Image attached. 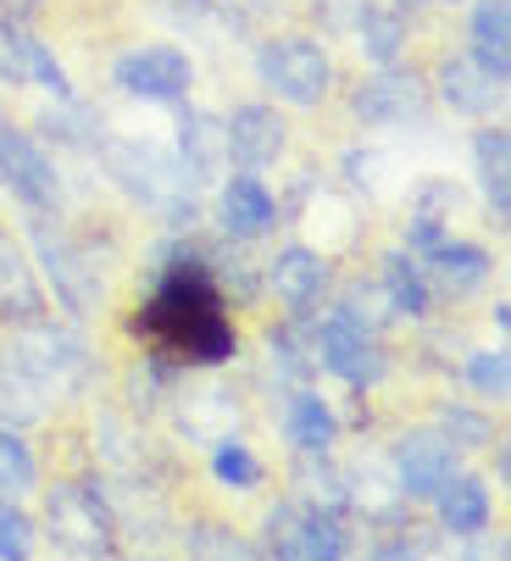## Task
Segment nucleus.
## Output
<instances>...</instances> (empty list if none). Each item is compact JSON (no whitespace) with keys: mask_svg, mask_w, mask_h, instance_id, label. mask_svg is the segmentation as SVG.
Segmentation results:
<instances>
[{"mask_svg":"<svg viewBox=\"0 0 511 561\" xmlns=\"http://www.w3.org/2000/svg\"><path fill=\"white\" fill-rule=\"evenodd\" d=\"M429 273H434V284H440L451 300H462V295L484 289V278H489V251H484V245H467V239H440V245L429 251Z\"/></svg>","mask_w":511,"mask_h":561,"instance_id":"nucleus-22","label":"nucleus"},{"mask_svg":"<svg viewBox=\"0 0 511 561\" xmlns=\"http://www.w3.org/2000/svg\"><path fill=\"white\" fill-rule=\"evenodd\" d=\"M440 523H445V534H456V539H478L484 528H489V490H484V478H473V472H451L445 484H440Z\"/></svg>","mask_w":511,"mask_h":561,"instance_id":"nucleus-18","label":"nucleus"},{"mask_svg":"<svg viewBox=\"0 0 511 561\" xmlns=\"http://www.w3.org/2000/svg\"><path fill=\"white\" fill-rule=\"evenodd\" d=\"M268 351L279 356V373H284V378H306V373H311V356H306V345L295 340V329H273V334H268Z\"/></svg>","mask_w":511,"mask_h":561,"instance_id":"nucleus-32","label":"nucleus"},{"mask_svg":"<svg viewBox=\"0 0 511 561\" xmlns=\"http://www.w3.org/2000/svg\"><path fill=\"white\" fill-rule=\"evenodd\" d=\"M156 262H161V278H156V295L134 317V334H145L156 356H173L190 367H228L239 356V334L223 317L212 256H201L195 245H167L156 251Z\"/></svg>","mask_w":511,"mask_h":561,"instance_id":"nucleus-1","label":"nucleus"},{"mask_svg":"<svg viewBox=\"0 0 511 561\" xmlns=\"http://www.w3.org/2000/svg\"><path fill=\"white\" fill-rule=\"evenodd\" d=\"M467 378H473L478 394L500 400V394L511 389V356H506V351H473V356H467Z\"/></svg>","mask_w":511,"mask_h":561,"instance_id":"nucleus-30","label":"nucleus"},{"mask_svg":"<svg viewBox=\"0 0 511 561\" xmlns=\"http://www.w3.org/2000/svg\"><path fill=\"white\" fill-rule=\"evenodd\" d=\"M23 556H34V517L0 495V561H23Z\"/></svg>","mask_w":511,"mask_h":561,"instance_id":"nucleus-29","label":"nucleus"},{"mask_svg":"<svg viewBox=\"0 0 511 561\" xmlns=\"http://www.w3.org/2000/svg\"><path fill=\"white\" fill-rule=\"evenodd\" d=\"M467 34H473V61L495 78V84H506V72H511V18H506V0H478Z\"/></svg>","mask_w":511,"mask_h":561,"instance_id":"nucleus-23","label":"nucleus"},{"mask_svg":"<svg viewBox=\"0 0 511 561\" xmlns=\"http://www.w3.org/2000/svg\"><path fill=\"white\" fill-rule=\"evenodd\" d=\"M268 284H273V295L289 311H311L322 300V289H328V256L311 251V245H284L268 262Z\"/></svg>","mask_w":511,"mask_h":561,"instance_id":"nucleus-16","label":"nucleus"},{"mask_svg":"<svg viewBox=\"0 0 511 561\" xmlns=\"http://www.w3.org/2000/svg\"><path fill=\"white\" fill-rule=\"evenodd\" d=\"M262 556H289V561H339V556H351V534L345 523H339L333 512L322 506H273L268 512V545Z\"/></svg>","mask_w":511,"mask_h":561,"instance_id":"nucleus-6","label":"nucleus"},{"mask_svg":"<svg viewBox=\"0 0 511 561\" xmlns=\"http://www.w3.org/2000/svg\"><path fill=\"white\" fill-rule=\"evenodd\" d=\"M256 78L289 106H322L333 90V61L311 34H279L256 50Z\"/></svg>","mask_w":511,"mask_h":561,"instance_id":"nucleus-3","label":"nucleus"},{"mask_svg":"<svg viewBox=\"0 0 511 561\" xmlns=\"http://www.w3.org/2000/svg\"><path fill=\"white\" fill-rule=\"evenodd\" d=\"M351 28H356V39H362V50H367V61H373V67L400 61V50H406V12H378V7H362Z\"/></svg>","mask_w":511,"mask_h":561,"instance_id":"nucleus-25","label":"nucleus"},{"mask_svg":"<svg viewBox=\"0 0 511 561\" xmlns=\"http://www.w3.org/2000/svg\"><path fill=\"white\" fill-rule=\"evenodd\" d=\"M440 101L462 117H484L500 101V84L473 61V56H445L440 61Z\"/></svg>","mask_w":511,"mask_h":561,"instance_id":"nucleus-20","label":"nucleus"},{"mask_svg":"<svg viewBox=\"0 0 511 561\" xmlns=\"http://www.w3.org/2000/svg\"><path fill=\"white\" fill-rule=\"evenodd\" d=\"M50 394H72L83 389V378H90V345H83L78 334L45 323V317H34V323H18V340L7 345Z\"/></svg>","mask_w":511,"mask_h":561,"instance_id":"nucleus-5","label":"nucleus"},{"mask_svg":"<svg viewBox=\"0 0 511 561\" xmlns=\"http://www.w3.org/2000/svg\"><path fill=\"white\" fill-rule=\"evenodd\" d=\"M29 239H34V256H39V267H45V278H50V289H56V300H61L72 317H90V311L101 306V278H95L90 256H83L78 245H67V233H61L45 211L29 217Z\"/></svg>","mask_w":511,"mask_h":561,"instance_id":"nucleus-7","label":"nucleus"},{"mask_svg":"<svg viewBox=\"0 0 511 561\" xmlns=\"http://www.w3.org/2000/svg\"><path fill=\"white\" fill-rule=\"evenodd\" d=\"M45 400H50V389L7 351V345H0V423H7V428H29V423H39L50 407H45Z\"/></svg>","mask_w":511,"mask_h":561,"instance_id":"nucleus-19","label":"nucleus"},{"mask_svg":"<svg viewBox=\"0 0 511 561\" xmlns=\"http://www.w3.org/2000/svg\"><path fill=\"white\" fill-rule=\"evenodd\" d=\"M112 84L134 101H156V106H179L195 84V67L179 45H134L117 56Z\"/></svg>","mask_w":511,"mask_h":561,"instance_id":"nucleus-8","label":"nucleus"},{"mask_svg":"<svg viewBox=\"0 0 511 561\" xmlns=\"http://www.w3.org/2000/svg\"><path fill=\"white\" fill-rule=\"evenodd\" d=\"M440 239H445V222L422 211V217H411V228H406V251H411V256H429Z\"/></svg>","mask_w":511,"mask_h":561,"instance_id":"nucleus-33","label":"nucleus"},{"mask_svg":"<svg viewBox=\"0 0 511 561\" xmlns=\"http://www.w3.org/2000/svg\"><path fill=\"white\" fill-rule=\"evenodd\" d=\"M440 434H445L456 450L495 445V423H489L484 412H467V407H445V412H440Z\"/></svg>","mask_w":511,"mask_h":561,"instance_id":"nucleus-28","label":"nucleus"},{"mask_svg":"<svg viewBox=\"0 0 511 561\" xmlns=\"http://www.w3.org/2000/svg\"><path fill=\"white\" fill-rule=\"evenodd\" d=\"M0 123H7V117H0Z\"/></svg>","mask_w":511,"mask_h":561,"instance_id":"nucleus-36","label":"nucleus"},{"mask_svg":"<svg viewBox=\"0 0 511 561\" xmlns=\"http://www.w3.org/2000/svg\"><path fill=\"white\" fill-rule=\"evenodd\" d=\"M223 134H228V156H234L239 168H250V173L279 168L284 150H289V123L273 106H262V101L234 106L228 123H223Z\"/></svg>","mask_w":511,"mask_h":561,"instance_id":"nucleus-12","label":"nucleus"},{"mask_svg":"<svg viewBox=\"0 0 511 561\" xmlns=\"http://www.w3.org/2000/svg\"><path fill=\"white\" fill-rule=\"evenodd\" d=\"M45 523H50L56 550L67 556H117V539H112L117 523L106 512V495L90 484H56L45 501Z\"/></svg>","mask_w":511,"mask_h":561,"instance_id":"nucleus-4","label":"nucleus"},{"mask_svg":"<svg viewBox=\"0 0 511 561\" xmlns=\"http://www.w3.org/2000/svg\"><path fill=\"white\" fill-rule=\"evenodd\" d=\"M0 184H7V195H18L29 211H50L61 201L56 162L12 123H0Z\"/></svg>","mask_w":511,"mask_h":561,"instance_id":"nucleus-10","label":"nucleus"},{"mask_svg":"<svg viewBox=\"0 0 511 561\" xmlns=\"http://www.w3.org/2000/svg\"><path fill=\"white\" fill-rule=\"evenodd\" d=\"M184 550L190 556H262V550H250L245 539H234V528H217V523H195L184 534Z\"/></svg>","mask_w":511,"mask_h":561,"instance_id":"nucleus-31","label":"nucleus"},{"mask_svg":"<svg viewBox=\"0 0 511 561\" xmlns=\"http://www.w3.org/2000/svg\"><path fill=\"white\" fill-rule=\"evenodd\" d=\"M45 317V289L23 256V245L0 228V323H34Z\"/></svg>","mask_w":511,"mask_h":561,"instance_id":"nucleus-17","label":"nucleus"},{"mask_svg":"<svg viewBox=\"0 0 511 561\" xmlns=\"http://www.w3.org/2000/svg\"><path fill=\"white\" fill-rule=\"evenodd\" d=\"M273 222H279V201H273V190L256 179L250 168L223 179V190H217V228L228 239H245V245H250V239L273 233Z\"/></svg>","mask_w":511,"mask_h":561,"instance_id":"nucleus-14","label":"nucleus"},{"mask_svg":"<svg viewBox=\"0 0 511 561\" xmlns=\"http://www.w3.org/2000/svg\"><path fill=\"white\" fill-rule=\"evenodd\" d=\"M39 484V467H34V450L0 423V495L7 501H18V495H29Z\"/></svg>","mask_w":511,"mask_h":561,"instance_id":"nucleus-26","label":"nucleus"},{"mask_svg":"<svg viewBox=\"0 0 511 561\" xmlns=\"http://www.w3.org/2000/svg\"><path fill=\"white\" fill-rule=\"evenodd\" d=\"M378 278H384V300H389V311H400V317H429L434 289H429V278H422V267H417L411 251H384Z\"/></svg>","mask_w":511,"mask_h":561,"instance_id":"nucleus-24","label":"nucleus"},{"mask_svg":"<svg viewBox=\"0 0 511 561\" xmlns=\"http://www.w3.org/2000/svg\"><path fill=\"white\" fill-rule=\"evenodd\" d=\"M351 112L362 123H378V128H395V123H417L429 112V84H422L417 72H400L395 61L378 67L367 84L351 95Z\"/></svg>","mask_w":511,"mask_h":561,"instance_id":"nucleus-11","label":"nucleus"},{"mask_svg":"<svg viewBox=\"0 0 511 561\" xmlns=\"http://www.w3.org/2000/svg\"><path fill=\"white\" fill-rule=\"evenodd\" d=\"M184 7H190V12H201V7H206V0H184Z\"/></svg>","mask_w":511,"mask_h":561,"instance_id":"nucleus-35","label":"nucleus"},{"mask_svg":"<svg viewBox=\"0 0 511 561\" xmlns=\"http://www.w3.org/2000/svg\"><path fill=\"white\" fill-rule=\"evenodd\" d=\"M284 434H289V445L300 456H328L333 439H339V417H333V407H328L322 394L295 389L289 394V412H284Z\"/></svg>","mask_w":511,"mask_h":561,"instance_id":"nucleus-21","label":"nucleus"},{"mask_svg":"<svg viewBox=\"0 0 511 561\" xmlns=\"http://www.w3.org/2000/svg\"><path fill=\"white\" fill-rule=\"evenodd\" d=\"M212 472H217V484H228V490H256L262 484V461H256L250 445H239V439H217L212 445Z\"/></svg>","mask_w":511,"mask_h":561,"instance_id":"nucleus-27","label":"nucleus"},{"mask_svg":"<svg viewBox=\"0 0 511 561\" xmlns=\"http://www.w3.org/2000/svg\"><path fill=\"white\" fill-rule=\"evenodd\" d=\"M317 362L333 373V378H345L351 389H367V383H378L384 378V351H378V340H373V329H362L351 311H328L322 317V329H317Z\"/></svg>","mask_w":511,"mask_h":561,"instance_id":"nucleus-9","label":"nucleus"},{"mask_svg":"<svg viewBox=\"0 0 511 561\" xmlns=\"http://www.w3.org/2000/svg\"><path fill=\"white\" fill-rule=\"evenodd\" d=\"M106 173L139 206H150L167 228H190L195 222V184L184 179V168L167 150H156L145 139H112L106 145Z\"/></svg>","mask_w":511,"mask_h":561,"instance_id":"nucleus-2","label":"nucleus"},{"mask_svg":"<svg viewBox=\"0 0 511 561\" xmlns=\"http://www.w3.org/2000/svg\"><path fill=\"white\" fill-rule=\"evenodd\" d=\"M173 162L184 168V179H190L195 190H206V184L223 179V168H228V134H223V123H217L212 112H184V123H179V156H173Z\"/></svg>","mask_w":511,"mask_h":561,"instance_id":"nucleus-15","label":"nucleus"},{"mask_svg":"<svg viewBox=\"0 0 511 561\" xmlns=\"http://www.w3.org/2000/svg\"><path fill=\"white\" fill-rule=\"evenodd\" d=\"M417 7H434V0H400V12H417Z\"/></svg>","mask_w":511,"mask_h":561,"instance_id":"nucleus-34","label":"nucleus"},{"mask_svg":"<svg viewBox=\"0 0 511 561\" xmlns=\"http://www.w3.org/2000/svg\"><path fill=\"white\" fill-rule=\"evenodd\" d=\"M451 472H456V445L440 428H417L395 445V484L406 501H434Z\"/></svg>","mask_w":511,"mask_h":561,"instance_id":"nucleus-13","label":"nucleus"}]
</instances>
